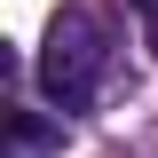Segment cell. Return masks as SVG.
<instances>
[{
    "mask_svg": "<svg viewBox=\"0 0 158 158\" xmlns=\"http://www.w3.org/2000/svg\"><path fill=\"white\" fill-rule=\"evenodd\" d=\"M111 48H118L111 16H103V8H87V0H63L56 24H48V40H40V63H32V71H40V95L56 103V111L95 103L103 71H111Z\"/></svg>",
    "mask_w": 158,
    "mask_h": 158,
    "instance_id": "6da1fadb",
    "label": "cell"
},
{
    "mask_svg": "<svg viewBox=\"0 0 158 158\" xmlns=\"http://www.w3.org/2000/svg\"><path fill=\"white\" fill-rule=\"evenodd\" d=\"M48 142H56V135H48L40 118H16V158H40V150H48Z\"/></svg>",
    "mask_w": 158,
    "mask_h": 158,
    "instance_id": "7a4b0ae2",
    "label": "cell"
},
{
    "mask_svg": "<svg viewBox=\"0 0 158 158\" xmlns=\"http://www.w3.org/2000/svg\"><path fill=\"white\" fill-rule=\"evenodd\" d=\"M135 16H142V40L158 48V0H135Z\"/></svg>",
    "mask_w": 158,
    "mask_h": 158,
    "instance_id": "3957f363",
    "label": "cell"
}]
</instances>
